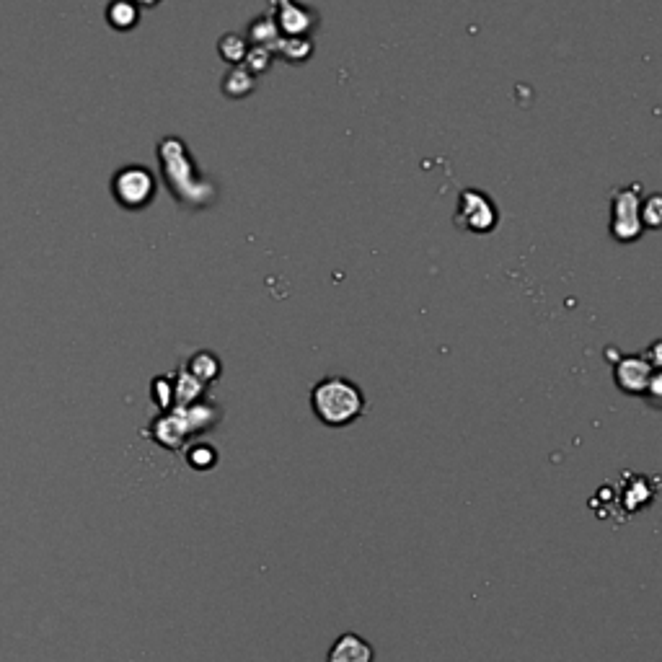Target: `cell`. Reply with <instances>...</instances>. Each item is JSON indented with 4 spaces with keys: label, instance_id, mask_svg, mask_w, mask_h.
I'll use <instances>...</instances> for the list:
<instances>
[{
    "label": "cell",
    "instance_id": "obj_15",
    "mask_svg": "<svg viewBox=\"0 0 662 662\" xmlns=\"http://www.w3.org/2000/svg\"><path fill=\"white\" fill-rule=\"evenodd\" d=\"M218 52L225 63L241 65L244 63L246 52H249V42H246V37H241V34H225V37H220L218 42Z\"/></svg>",
    "mask_w": 662,
    "mask_h": 662
},
{
    "label": "cell",
    "instance_id": "obj_4",
    "mask_svg": "<svg viewBox=\"0 0 662 662\" xmlns=\"http://www.w3.org/2000/svg\"><path fill=\"white\" fill-rule=\"evenodd\" d=\"M456 223L461 225L463 231L489 233L500 223V210H497V205H494L487 192H481V189H463L461 197H458Z\"/></svg>",
    "mask_w": 662,
    "mask_h": 662
},
{
    "label": "cell",
    "instance_id": "obj_7",
    "mask_svg": "<svg viewBox=\"0 0 662 662\" xmlns=\"http://www.w3.org/2000/svg\"><path fill=\"white\" fill-rule=\"evenodd\" d=\"M145 435H148L153 443H158L161 448H169V450H179L189 438H192L187 430V422H184V417L179 409L163 412L161 417L153 419Z\"/></svg>",
    "mask_w": 662,
    "mask_h": 662
},
{
    "label": "cell",
    "instance_id": "obj_16",
    "mask_svg": "<svg viewBox=\"0 0 662 662\" xmlns=\"http://www.w3.org/2000/svg\"><path fill=\"white\" fill-rule=\"evenodd\" d=\"M187 463L194 471H210L218 463V450L210 443H194L187 448Z\"/></svg>",
    "mask_w": 662,
    "mask_h": 662
},
{
    "label": "cell",
    "instance_id": "obj_17",
    "mask_svg": "<svg viewBox=\"0 0 662 662\" xmlns=\"http://www.w3.org/2000/svg\"><path fill=\"white\" fill-rule=\"evenodd\" d=\"M272 60H275V52L267 50V47H251L244 57V68L249 70L251 75H264L269 68H272Z\"/></svg>",
    "mask_w": 662,
    "mask_h": 662
},
{
    "label": "cell",
    "instance_id": "obj_13",
    "mask_svg": "<svg viewBox=\"0 0 662 662\" xmlns=\"http://www.w3.org/2000/svg\"><path fill=\"white\" fill-rule=\"evenodd\" d=\"M277 39H280V32H277L272 16H259V19H254L249 26V32H246V42H249L251 47H267V50H272Z\"/></svg>",
    "mask_w": 662,
    "mask_h": 662
},
{
    "label": "cell",
    "instance_id": "obj_14",
    "mask_svg": "<svg viewBox=\"0 0 662 662\" xmlns=\"http://www.w3.org/2000/svg\"><path fill=\"white\" fill-rule=\"evenodd\" d=\"M187 373L192 375V378H197L202 386H207V383H213L220 378V360L213 352H197V355L189 360Z\"/></svg>",
    "mask_w": 662,
    "mask_h": 662
},
{
    "label": "cell",
    "instance_id": "obj_18",
    "mask_svg": "<svg viewBox=\"0 0 662 662\" xmlns=\"http://www.w3.org/2000/svg\"><path fill=\"white\" fill-rule=\"evenodd\" d=\"M639 220H642L644 228L657 231L662 225V197L660 194H650L647 200H642L639 205Z\"/></svg>",
    "mask_w": 662,
    "mask_h": 662
},
{
    "label": "cell",
    "instance_id": "obj_11",
    "mask_svg": "<svg viewBox=\"0 0 662 662\" xmlns=\"http://www.w3.org/2000/svg\"><path fill=\"white\" fill-rule=\"evenodd\" d=\"M275 55H280L288 63H303L313 55V39L311 37H280L272 47Z\"/></svg>",
    "mask_w": 662,
    "mask_h": 662
},
{
    "label": "cell",
    "instance_id": "obj_12",
    "mask_svg": "<svg viewBox=\"0 0 662 662\" xmlns=\"http://www.w3.org/2000/svg\"><path fill=\"white\" fill-rule=\"evenodd\" d=\"M171 383H174V409L176 406L197 404L202 396V391H205V386H202L197 378H192L187 370H179V373L171 378Z\"/></svg>",
    "mask_w": 662,
    "mask_h": 662
},
{
    "label": "cell",
    "instance_id": "obj_19",
    "mask_svg": "<svg viewBox=\"0 0 662 662\" xmlns=\"http://www.w3.org/2000/svg\"><path fill=\"white\" fill-rule=\"evenodd\" d=\"M153 401L161 406L163 412L174 409V383H171V378H156L153 381Z\"/></svg>",
    "mask_w": 662,
    "mask_h": 662
},
{
    "label": "cell",
    "instance_id": "obj_1",
    "mask_svg": "<svg viewBox=\"0 0 662 662\" xmlns=\"http://www.w3.org/2000/svg\"><path fill=\"white\" fill-rule=\"evenodd\" d=\"M311 409L321 425L326 427H350L363 417L365 394L355 381L342 375H326L311 388Z\"/></svg>",
    "mask_w": 662,
    "mask_h": 662
},
{
    "label": "cell",
    "instance_id": "obj_2",
    "mask_svg": "<svg viewBox=\"0 0 662 662\" xmlns=\"http://www.w3.org/2000/svg\"><path fill=\"white\" fill-rule=\"evenodd\" d=\"M639 205H642V184H629L613 192L611 197V236L619 244H634L644 233L639 220Z\"/></svg>",
    "mask_w": 662,
    "mask_h": 662
},
{
    "label": "cell",
    "instance_id": "obj_6",
    "mask_svg": "<svg viewBox=\"0 0 662 662\" xmlns=\"http://www.w3.org/2000/svg\"><path fill=\"white\" fill-rule=\"evenodd\" d=\"M275 21L280 37H308L313 29V11L306 6H298L295 0H272Z\"/></svg>",
    "mask_w": 662,
    "mask_h": 662
},
{
    "label": "cell",
    "instance_id": "obj_3",
    "mask_svg": "<svg viewBox=\"0 0 662 662\" xmlns=\"http://www.w3.org/2000/svg\"><path fill=\"white\" fill-rule=\"evenodd\" d=\"M112 197L125 210H143L156 197V179L145 166H125L112 176Z\"/></svg>",
    "mask_w": 662,
    "mask_h": 662
},
{
    "label": "cell",
    "instance_id": "obj_20",
    "mask_svg": "<svg viewBox=\"0 0 662 662\" xmlns=\"http://www.w3.org/2000/svg\"><path fill=\"white\" fill-rule=\"evenodd\" d=\"M132 3H135L138 8H153V6H158L161 0H132Z\"/></svg>",
    "mask_w": 662,
    "mask_h": 662
},
{
    "label": "cell",
    "instance_id": "obj_5",
    "mask_svg": "<svg viewBox=\"0 0 662 662\" xmlns=\"http://www.w3.org/2000/svg\"><path fill=\"white\" fill-rule=\"evenodd\" d=\"M655 373L657 368H652L644 360V355H621L616 365H613V381H616V388L624 391L626 396H644Z\"/></svg>",
    "mask_w": 662,
    "mask_h": 662
},
{
    "label": "cell",
    "instance_id": "obj_10",
    "mask_svg": "<svg viewBox=\"0 0 662 662\" xmlns=\"http://www.w3.org/2000/svg\"><path fill=\"white\" fill-rule=\"evenodd\" d=\"M257 86V75H251L244 65H233L228 70V75L223 78V94L231 96V99H244V96H251Z\"/></svg>",
    "mask_w": 662,
    "mask_h": 662
},
{
    "label": "cell",
    "instance_id": "obj_9",
    "mask_svg": "<svg viewBox=\"0 0 662 662\" xmlns=\"http://www.w3.org/2000/svg\"><path fill=\"white\" fill-rule=\"evenodd\" d=\"M107 21L117 32H130L140 21V8L132 0H112L107 6Z\"/></svg>",
    "mask_w": 662,
    "mask_h": 662
},
{
    "label": "cell",
    "instance_id": "obj_8",
    "mask_svg": "<svg viewBox=\"0 0 662 662\" xmlns=\"http://www.w3.org/2000/svg\"><path fill=\"white\" fill-rule=\"evenodd\" d=\"M326 662H375L373 644L360 634H342L331 642L329 652H326Z\"/></svg>",
    "mask_w": 662,
    "mask_h": 662
}]
</instances>
